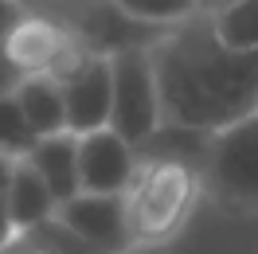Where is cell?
<instances>
[{
    "mask_svg": "<svg viewBox=\"0 0 258 254\" xmlns=\"http://www.w3.org/2000/svg\"><path fill=\"white\" fill-rule=\"evenodd\" d=\"M4 47H8V55H12L28 75L43 71V75H55V79H59L71 63H79L82 55H86V47H79L55 20H47L43 12H32V8L20 16V24L12 32L4 35Z\"/></svg>",
    "mask_w": 258,
    "mask_h": 254,
    "instance_id": "5b68a950",
    "label": "cell"
},
{
    "mask_svg": "<svg viewBox=\"0 0 258 254\" xmlns=\"http://www.w3.org/2000/svg\"><path fill=\"white\" fill-rule=\"evenodd\" d=\"M55 219H63L75 235L102 246L106 254H125L133 246L121 192H75L55 207Z\"/></svg>",
    "mask_w": 258,
    "mask_h": 254,
    "instance_id": "52a82bcc",
    "label": "cell"
},
{
    "mask_svg": "<svg viewBox=\"0 0 258 254\" xmlns=\"http://www.w3.org/2000/svg\"><path fill=\"white\" fill-rule=\"evenodd\" d=\"M133 168V145L110 125L79 133V192H125Z\"/></svg>",
    "mask_w": 258,
    "mask_h": 254,
    "instance_id": "ba28073f",
    "label": "cell"
},
{
    "mask_svg": "<svg viewBox=\"0 0 258 254\" xmlns=\"http://www.w3.org/2000/svg\"><path fill=\"white\" fill-rule=\"evenodd\" d=\"M0 254H43V246H39L28 231H16V235H8L0 242Z\"/></svg>",
    "mask_w": 258,
    "mask_h": 254,
    "instance_id": "ac0fdd59",
    "label": "cell"
},
{
    "mask_svg": "<svg viewBox=\"0 0 258 254\" xmlns=\"http://www.w3.org/2000/svg\"><path fill=\"white\" fill-rule=\"evenodd\" d=\"M24 75H28V71H24V67H20L12 55H8L4 39H0V94H12L20 82H24Z\"/></svg>",
    "mask_w": 258,
    "mask_h": 254,
    "instance_id": "e0dca14e",
    "label": "cell"
},
{
    "mask_svg": "<svg viewBox=\"0 0 258 254\" xmlns=\"http://www.w3.org/2000/svg\"><path fill=\"white\" fill-rule=\"evenodd\" d=\"M35 145V129L20 110L16 94H0V153L4 157H24Z\"/></svg>",
    "mask_w": 258,
    "mask_h": 254,
    "instance_id": "5bb4252c",
    "label": "cell"
},
{
    "mask_svg": "<svg viewBox=\"0 0 258 254\" xmlns=\"http://www.w3.org/2000/svg\"><path fill=\"white\" fill-rule=\"evenodd\" d=\"M106 59H110V121L106 125L121 133L129 145H137L161 125V98H157L149 43L121 47Z\"/></svg>",
    "mask_w": 258,
    "mask_h": 254,
    "instance_id": "3957f363",
    "label": "cell"
},
{
    "mask_svg": "<svg viewBox=\"0 0 258 254\" xmlns=\"http://www.w3.org/2000/svg\"><path fill=\"white\" fill-rule=\"evenodd\" d=\"M200 188L227 204L258 207V110L211 133Z\"/></svg>",
    "mask_w": 258,
    "mask_h": 254,
    "instance_id": "277c9868",
    "label": "cell"
},
{
    "mask_svg": "<svg viewBox=\"0 0 258 254\" xmlns=\"http://www.w3.org/2000/svg\"><path fill=\"white\" fill-rule=\"evenodd\" d=\"M227 0H200V12H215V8H223Z\"/></svg>",
    "mask_w": 258,
    "mask_h": 254,
    "instance_id": "ffe728a7",
    "label": "cell"
},
{
    "mask_svg": "<svg viewBox=\"0 0 258 254\" xmlns=\"http://www.w3.org/2000/svg\"><path fill=\"white\" fill-rule=\"evenodd\" d=\"M12 160L16 157H4V153H0V242L8 235H16L12 215H8V176H12Z\"/></svg>",
    "mask_w": 258,
    "mask_h": 254,
    "instance_id": "2e32d148",
    "label": "cell"
},
{
    "mask_svg": "<svg viewBox=\"0 0 258 254\" xmlns=\"http://www.w3.org/2000/svg\"><path fill=\"white\" fill-rule=\"evenodd\" d=\"M149 59L161 121L215 133L258 110V51L227 47L208 12L168 24L149 43Z\"/></svg>",
    "mask_w": 258,
    "mask_h": 254,
    "instance_id": "6da1fadb",
    "label": "cell"
},
{
    "mask_svg": "<svg viewBox=\"0 0 258 254\" xmlns=\"http://www.w3.org/2000/svg\"><path fill=\"white\" fill-rule=\"evenodd\" d=\"M113 4L125 16L153 24V28H168V24H180L192 12H200V0H113Z\"/></svg>",
    "mask_w": 258,
    "mask_h": 254,
    "instance_id": "4fadbf2b",
    "label": "cell"
},
{
    "mask_svg": "<svg viewBox=\"0 0 258 254\" xmlns=\"http://www.w3.org/2000/svg\"><path fill=\"white\" fill-rule=\"evenodd\" d=\"M24 160L43 176V184L51 188L55 204H63V200H71L79 192V137L71 129L35 137V145L24 153Z\"/></svg>",
    "mask_w": 258,
    "mask_h": 254,
    "instance_id": "9c48e42d",
    "label": "cell"
},
{
    "mask_svg": "<svg viewBox=\"0 0 258 254\" xmlns=\"http://www.w3.org/2000/svg\"><path fill=\"white\" fill-rule=\"evenodd\" d=\"M28 235L43 246V254H106L102 246H94V242H86L82 235H75L71 227H67L63 219H43L35 223V227H28Z\"/></svg>",
    "mask_w": 258,
    "mask_h": 254,
    "instance_id": "9a60e30c",
    "label": "cell"
},
{
    "mask_svg": "<svg viewBox=\"0 0 258 254\" xmlns=\"http://www.w3.org/2000/svg\"><path fill=\"white\" fill-rule=\"evenodd\" d=\"M215 35L235 51H258V0H227L208 12Z\"/></svg>",
    "mask_w": 258,
    "mask_h": 254,
    "instance_id": "7c38bea8",
    "label": "cell"
},
{
    "mask_svg": "<svg viewBox=\"0 0 258 254\" xmlns=\"http://www.w3.org/2000/svg\"><path fill=\"white\" fill-rule=\"evenodd\" d=\"M55 196L43 184V176L35 172L24 157L12 160V176H8V215H12V227L16 231H28L35 223H43L55 215Z\"/></svg>",
    "mask_w": 258,
    "mask_h": 254,
    "instance_id": "30bf717a",
    "label": "cell"
},
{
    "mask_svg": "<svg viewBox=\"0 0 258 254\" xmlns=\"http://www.w3.org/2000/svg\"><path fill=\"white\" fill-rule=\"evenodd\" d=\"M12 94H16L20 110H24V117H28V125L35 129V137H47V133L67 129L63 90H59V79H55V75H43V71L24 75V82H20Z\"/></svg>",
    "mask_w": 258,
    "mask_h": 254,
    "instance_id": "8fae6325",
    "label": "cell"
},
{
    "mask_svg": "<svg viewBox=\"0 0 258 254\" xmlns=\"http://www.w3.org/2000/svg\"><path fill=\"white\" fill-rule=\"evenodd\" d=\"M200 192V172L176 160H137L121 204L133 242H161L176 231Z\"/></svg>",
    "mask_w": 258,
    "mask_h": 254,
    "instance_id": "7a4b0ae2",
    "label": "cell"
},
{
    "mask_svg": "<svg viewBox=\"0 0 258 254\" xmlns=\"http://www.w3.org/2000/svg\"><path fill=\"white\" fill-rule=\"evenodd\" d=\"M24 12H28V4H24V0H0V39L20 24Z\"/></svg>",
    "mask_w": 258,
    "mask_h": 254,
    "instance_id": "d6986e66",
    "label": "cell"
},
{
    "mask_svg": "<svg viewBox=\"0 0 258 254\" xmlns=\"http://www.w3.org/2000/svg\"><path fill=\"white\" fill-rule=\"evenodd\" d=\"M59 90H63L67 129L75 137L110 121V59L106 55L86 51L79 63H71L59 75Z\"/></svg>",
    "mask_w": 258,
    "mask_h": 254,
    "instance_id": "8992f818",
    "label": "cell"
}]
</instances>
